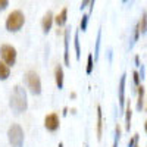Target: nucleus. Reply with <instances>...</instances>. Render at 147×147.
I'll use <instances>...</instances> for the list:
<instances>
[{
	"mask_svg": "<svg viewBox=\"0 0 147 147\" xmlns=\"http://www.w3.org/2000/svg\"><path fill=\"white\" fill-rule=\"evenodd\" d=\"M55 24V15L52 12H47V13L43 16V21H41V28H43V32L44 34H49Z\"/></svg>",
	"mask_w": 147,
	"mask_h": 147,
	"instance_id": "1a4fd4ad",
	"label": "nucleus"
},
{
	"mask_svg": "<svg viewBox=\"0 0 147 147\" xmlns=\"http://www.w3.org/2000/svg\"><path fill=\"white\" fill-rule=\"evenodd\" d=\"M62 115H63V116H66V115H68V107H63V110H62Z\"/></svg>",
	"mask_w": 147,
	"mask_h": 147,
	"instance_id": "bb28decb",
	"label": "nucleus"
},
{
	"mask_svg": "<svg viewBox=\"0 0 147 147\" xmlns=\"http://www.w3.org/2000/svg\"><path fill=\"white\" fill-rule=\"evenodd\" d=\"M24 24H25V16H24V13L21 10H13L7 15L5 27L9 32H18L24 27Z\"/></svg>",
	"mask_w": 147,
	"mask_h": 147,
	"instance_id": "f03ea898",
	"label": "nucleus"
},
{
	"mask_svg": "<svg viewBox=\"0 0 147 147\" xmlns=\"http://www.w3.org/2000/svg\"><path fill=\"white\" fill-rule=\"evenodd\" d=\"M119 138H121V127H119V124H118V125H116V128H115V140H113V147H118Z\"/></svg>",
	"mask_w": 147,
	"mask_h": 147,
	"instance_id": "412c9836",
	"label": "nucleus"
},
{
	"mask_svg": "<svg viewBox=\"0 0 147 147\" xmlns=\"http://www.w3.org/2000/svg\"><path fill=\"white\" fill-rule=\"evenodd\" d=\"M125 82H127V75L124 74L119 80V87H118V99H119L121 110L125 109Z\"/></svg>",
	"mask_w": 147,
	"mask_h": 147,
	"instance_id": "6e6552de",
	"label": "nucleus"
},
{
	"mask_svg": "<svg viewBox=\"0 0 147 147\" xmlns=\"http://www.w3.org/2000/svg\"><path fill=\"white\" fill-rule=\"evenodd\" d=\"M74 49H75V57L80 60V59H81V46H80V35H78V31L74 34Z\"/></svg>",
	"mask_w": 147,
	"mask_h": 147,
	"instance_id": "2eb2a0df",
	"label": "nucleus"
},
{
	"mask_svg": "<svg viewBox=\"0 0 147 147\" xmlns=\"http://www.w3.org/2000/svg\"><path fill=\"white\" fill-rule=\"evenodd\" d=\"M9 106L12 109V112L15 115H21L22 112H25L28 107V99H27V91L22 85H15L13 91L10 94V102Z\"/></svg>",
	"mask_w": 147,
	"mask_h": 147,
	"instance_id": "f257e3e1",
	"label": "nucleus"
},
{
	"mask_svg": "<svg viewBox=\"0 0 147 147\" xmlns=\"http://www.w3.org/2000/svg\"><path fill=\"white\" fill-rule=\"evenodd\" d=\"M10 77V66H7L3 60H0V81H6Z\"/></svg>",
	"mask_w": 147,
	"mask_h": 147,
	"instance_id": "4468645a",
	"label": "nucleus"
},
{
	"mask_svg": "<svg viewBox=\"0 0 147 147\" xmlns=\"http://www.w3.org/2000/svg\"><path fill=\"white\" fill-rule=\"evenodd\" d=\"M138 27H140V32L141 34L147 32V13H146V12H143L141 19L138 21Z\"/></svg>",
	"mask_w": 147,
	"mask_h": 147,
	"instance_id": "a211bd4d",
	"label": "nucleus"
},
{
	"mask_svg": "<svg viewBox=\"0 0 147 147\" xmlns=\"http://www.w3.org/2000/svg\"><path fill=\"white\" fill-rule=\"evenodd\" d=\"M96 136H97V140H102V137H103V113H102V106H97V124H96Z\"/></svg>",
	"mask_w": 147,
	"mask_h": 147,
	"instance_id": "9d476101",
	"label": "nucleus"
},
{
	"mask_svg": "<svg viewBox=\"0 0 147 147\" xmlns=\"http://www.w3.org/2000/svg\"><path fill=\"white\" fill-rule=\"evenodd\" d=\"M94 3H96V0H91V3H90V13H91V12H93V9H94Z\"/></svg>",
	"mask_w": 147,
	"mask_h": 147,
	"instance_id": "a878e982",
	"label": "nucleus"
},
{
	"mask_svg": "<svg viewBox=\"0 0 147 147\" xmlns=\"http://www.w3.org/2000/svg\"><path fill=\"white\" fill-rule=\"evenodd\" d=\"M136 65H137V66H140V57H138V56L136 57Z\"/></svg>",
	"mask_w": 147,
	"mask_h": 147,
	"instance_id": "c85d7f7f",
	"label": "nucleus"
},
{
	"mask_svg": "<svg viewBox=\"0 0 147 147\" xmlns=\"http://www.w3.org/2000/svg\"><path fill=\"white\" fill-rule=\"evenodd\" d=\"M75 97H77V93L72 91V93H71V99H75Z\"/></svg>",
	"mask_w": 147,
	"mask_h": 147,
	"instance_id": "cd10ccee",
	"label": "nucleus"
},
{
	"mask_svg": "<svg viewBox=\"0 0 147 147\" xmlns=\"http://www.w3.org/2000/svg\"><path fill=\"white\" fill-rule=\"evenodd\" d=\"M138 97H137V109L141 110L144 107V87L143 85H138Z\"/></svg>",
	"mask_w": 147,
	"mask_h": 147,
	"instance_id": "dca6fc26",
	"label": "nucleus"
},
{
	"mask_svg": "<svg viewBox=\"0 0 147 147\" xmlns=\"http://www.w3.org/2000/svg\"><path fill=\"white\" fill-rule=\"evenodd\" d=\"M94 71V56L93 53H88L87 56V68H85V72H87V75H90V74H93Z\"/></svg>",
	"mask_w": 147,
	"mask_h": 147,
	"instance_id": "f3484780",
	"label": "nucleus"
},
{
	"mask_svg": "<svg viewBox=\"0 0 147 147\" xmlns=\"http://www.w3.org/2000/svg\"><path fill=\"white\" fill-rule=\"evenodd\" d=\"M90 3H91V0H82V2H81V6H80V9H81V10H84L85 7H88V6H90Z\"/></svg>",
	"mask_w": 147,
	"mask_h": 147,
	"instance_id": "393cba45",
	"label": "nucleus"
},
{
	"mask_svg": "<svg viewBox=\"0 0 147 147\" xmlns=\"http://www.w3.org/2000/svg\"><path fill=\"white\" fill-rule=\"evenodd\" d=\"M84 147H87V146H84Z\"/></svg>",
	"mask_w": 147,
	"mask_h": 147,
	"instance_id": "f704fd0d",
	"label": "nucleus"
},
{
	"mask_svg": "<svg viewBox=\"0 0 147 147\" xmlns=\"http://www.w3.org/2000/svg\"><path fill=\"white\" fill-rule=\"evenodd\" d=\"M0 57L7 66L12 68L16 63V57H18L16 49L10 44H2L0 46Z\"/></svg>",
	"mask_w": 147,
	"mask_h": 147,
	"instance_id": "39448f33",
	"label": "nucleus"
},
{
	"mask_svg": "<svg viewBox=\"0 0 147 147\" xmlns=\"http://www.w3.org/2000/svg\"><path fill=\"white\" fill-rule=\"evenodd\" d=\"M7 140L10 147H22L24 146V129L19 124H12L7 129Z\"/></svg>",
	"mask_w": 147,
	"mask_h": 147,
	"instance_id": "20e7f679",
	"label": "nucleus"
},
{
	"mask_svg": "<svg viewBox=\"0 0 147 147\" xmlns=\"http://www.w3.org/2000/svg\"><path fill=\"white\" fill-rule=\"evenodd\" d=\"M66 21H68V9L63 7V9L55 16V24L60 28V27H63L65 24H66Z\"/></svg>",
	"mask_w": 147,
	"mask_h": 147,
	"instance_id": "f8f14e48",
	"label": "nucleus"
},
{
	"mask_svg": "<svg viewBox=\"0 0 147 147\" xmlns=\"http://www.w3.org/2000/svg\"><path fill=\"white\" fill-rule=\"evenodd\" d=\"M134 147H140V146H138V143H137V144H136V146H134Z\"/></svg>",
	"mask_w": 147,
	"mask_h": 147,
	"instance_id": "2f4dec72",
	"label": "nucleus"
},
{
	"mask_svg": "<svg viewBox=\"0 0 147 147\" xmlns=\"http://www.w3.org/2000/svg\"><path fill=\"white\" fill-rule=\"evenodd\" d=\"M125 129L127 131H129L131 129V119H132V109H131V103H129V100L127 102V105H125Z\"/></svg>",
	"mask_w": 147,
	"mask_h": 147,
	"instance_id": "ddd939ff",
	"label": "nucleus"
},
{
	"mask_svg": "<svg viewBox=\"0 0 147 147\" xmlns=\"http://www.w3.org/2000/svg\"><path fill=\"white\" fill-rule=\"evenodd\" d=\"M100 41H102V30L97 31V38H96V50H94V62L99 59V52H100Z\"/></svg>",
	"mask_w": 147,
	"mask_h": 147,
	"instance_id": "6ab92c4d",
	"label": "nucleus"
},
{
	"mask_svg": "<svg viewBox=\"0 0 147 147\" xmlns=\"http://www.w3.org/2000/svg\"><path fill=\"white\" fill-rule=\"evenodd\" d=\"M88 15L85 13V15H82V19H81V24H80V30L82 31V32H85L87 31V27H88Z\"/></svg>",
	"mask_w": 147,
	"mask_h": 147,
	"instance_id": "aec40b11",
	"label": "nucleus"
},
{
	"mask_svg": "<svg viewBox=\"0 0 147 147\" xmlns=\"http://www.w3.org/2000/svg\"><path fill=\"white\" fill-rule=\"evenodd\" d=\"M24 81H25V85L31 94H34V96L41 94V80L35 71H28L24 75Z\"/></svg>",
	"mask_w": 147,
	"mask_h": 147,
	"instance_id": "7ed1b4c3",
	"label": "nucleus"
},
{
	"mask_svg": "<svg viewBox=\"0 0 147 147\" xmlns=\"http://www.w3.org/2000/svg\"><path fill=\"white\" fill-rule=\"evenodd\" d=\"M144 129H146V134H147V121H146V124H144Z\"/></svg>",
	"mask_w": 147,
	"mask_h": 147,
	"instance_id": "c756f323",
	"label": "nucleus"
},
{
	"mask_svg": "<svg viewBox=\"0 0 147 147\" xmlns=\"http://www.w3.org/2000/svg\"><path fill=\"white\" fill-rule=\"evenodd\" d=\"M140 80H141V75H140L137 71H134V72H132V81H134V85H137V87H138V85H140Z\"/></svg>",
	"mask_w": 147,
	"mask_h": 147,
	"instance_id": "4be33fe9",
	"label": "nucleus"
},
{
	"mask_svg": "<svg viewBox=\"0 0 147 147\" xmlns=\"http://www.w3.org/2000/svg\"><path fill=\"white\" fill-rule=\"evenodd\" d=\"M44 127L47 131L50 132H56L59 128H60V118L56 112L53 113H49L46 118H44Z\"/></svg>",
	"mask_w": 147,
	"mask_h": 147,
	"instance_id": "423d86ee",
	"label": "nucleus"
},
{
	"mask_svg": "<svg viewBox=\"0 0 147 147\" xmlns=\"http://www.w3.org/2000/svg\"><path fill=\"white\" fill-rule=\"evenodd\" d=\"M55 81H56L57 88L62 90L63 88V82H65V72H63L62 65H56V68H55Z\"/></svg>",
	"mask_w": 147,
	"mask_h": 147,
	"instance_id": "9b49d317",
	"label": "nucleus"
},
{
	"mask_svg": "<svg viewBox=\"0 0 147 147\" xmlns=\"http://www.w3.org/2000/svg\"><path fill=\"white\" fill-rule=\"evenodd\" d=\"M7 6H9V0H0V12L6 10Z\"/></svg>",
	"mask_w": 147,
	"mask_h": 147,
	"instance_id": "b1692460",
	"label": "nucleus"
},
{
	"mask_svg": "<svg viewBox=\"0 0 147 147\" xmlns=\"http://www.w3.org/2000/svg\"><path fill=\"white\" fill-rule=\"evenodd\" d=\"M138 143V136H137V134H136V136H134L129 141H128V147H134V146H136Z\"/></svg>",
	"mask_w": 147,
	"mask_h": 147,
	"instance_id": "5701e85b",
	"label": "nucleus"
},
{
	"mask_svg": "<svg viewBox=\"0 0 147 147\" xmlns=\"http://www.w3.org/2000/svg\"><path fill=\"white\" fill-rule=\"evenodd\" d=\"M146 112H147V105H146Z\"/></svg>",
	"mask_w": 147,
	"mask_h": 147,
	"instance_id": "473e14b6",
	"label": "nucleus"
},
{
	"mask_svg": "<svg viewBox=\"0 0 147 147\" xmlns=\"http://www.w3.org/2000/svg\"><path fill=\"white\" fill-rule=\"evenodd\" d=\"M122 2H124V3H125V2H127V0H122Z\"/></svg>",
	"mask_w": 147,
	"mask_h": 147,
	"instance_id": "72a5a7b5",
	"label": "nucleus"
},
{
	"mask_svg": "<svg viewBox=\"0 0 147 147\" xmlns=\"http://www.w3.org/2000/svg\"><path fill=\"white\" fill-rule=\"evenodd\" d=\"M69 41H71V28L63 31V62L66 66H71V56H69Z\"/></svg>",
	"mask_w": 147,
	"mask_h": 147,
	"instance_id": "0eeeda50",
	"label": "nucleus"
},
{
	"mask_svg": "<svg viewBox=\"0 0 147 147\" xmlns=\"http://www.w3.org/2000/svg\"><path fill=\"white\" fill-rule=\"evenodd\" d=\"M57 147H63V143H59V146Z\"/></svg>",
	"mask_w": 147,
	"mask_h": 147,
	"instance_id": "7c9ffc66",
	"label": "nucleus"
}]
</instances>
